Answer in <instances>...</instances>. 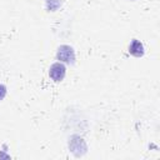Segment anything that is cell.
I'll list each match as a JSON object with an SVG mask.
<instances>
[{
  "mask_svg": "<svg viewBox=\"0 0 160 160\" xmlns=\"http://www.w3.org/2000/svg\"><path fill=\"white\" fill-rule=\"evenodd\" d=\"M48 11H56L61 6V0H45Z\"/></svg>",
  "mask_w": 160,
  "mask_h": 160,
  "instance_id": "obj_5",
  "label": "cell"
},
{
  "mask_svg": "<svg viewBox=\"0 0 160 160\" xmlns=\"http://www.w3.org/2000/svg\"><path fill=\"white\" fill-rule=\"evenodd\" d=\"M6 92H8V89L4 84H0V101L6 96Z\"/></svg>",
  "mask_w": 160,
  "mask_h": 160,
  "instance_id": "obj_6",
  "label": "cell"
},
{
  "mask_svg": "<svg viewBox=\"0 0 160 160\" xmlns=\"http://www.w3.org/2000/svg\"><path fill=\"white\" fill-rule=\"evenodd\" d=\"M145 50H144V45L141 41H139L138 39H132L130 45H129V54H131L135 58H141L144 55Z\"/></svg>",
  "mask_w": 160,
  "mask_h": 160,
  "instance_id": "obj_3",
  "label": "cell"
},
{
  "mask_svg": "<svg viewBox=\"0 0 160 160\" xmlns=\"http://www.w3.org/2000/svg\"><path fill=\"white\" fill-rule=\"evenodd\" d=\"M56 59L62 64H75V51L70 45H60L56 50Z\"/></svg>",
  "mask_w": 160,
  "mask_h": 160,
  "instance_id": "obj_1",
  "label": "cell"
},
{
  "mask_svg": "<svg viewBox=\"0 0 160 160\" xmlns=\"http://www.w3.org/2000/svg\"><path fill=\"white\" fill-rule=\"evenodd\" d=\"M132 1H134V0H132Z\"/></svg>",
  "mask_w": 160,
  "mask_h": 160,
  "instance_id": "obj_7",
  "label": "cell"
},
{
  "mask_svg": "<svg viewBox=\"0 0 160 160\" xmlns=\"http://www.w3.org/2000/svg\"><path fill=\"white\" fill-rule=\"evenodd\" d=\"M65 74H66V68L62 62L60 61H56L54 64L50 65V69H49V76L51 80H54L55 82H60L64 80L65 78Z\"/></svg>",
  "mask_w": 160,
  "mask_h": 160,
  "instance_id": "obj_2",
  "label": "cell"
},
{
  "mask_svg": "<svg viewBox=\"0 0 160 160\" xmlns=\"http://www.w3.org/2000/svg\"><path fill=\"white\" fill-rule=\"evenodd\" d=\"M72 139H74V141L76 142V145H74L72 142H69V148H70V150H71V152H74V154H76V150H82L84 152H86V144H85V141L81 139V138H79V136H76V135H74V136H71Z\"/></svg>",
  "mask_w": 160,
  "mask_h": 160,
  "instance_id": "obj_4",
  "label": "cell"
}]
</instances>
